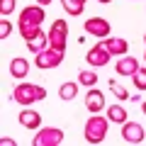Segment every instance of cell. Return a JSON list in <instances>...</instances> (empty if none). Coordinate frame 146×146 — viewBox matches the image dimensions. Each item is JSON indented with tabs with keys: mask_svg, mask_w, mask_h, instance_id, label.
Returning a JSON list of instances; mask_svg holds the SVG:
<instances>
[{
	"mask_svg": "<svg viewBox=\"0 0 146 146\" xmlns=\"http://www.w3.org/2000/svg\"><path fill=\"white\" fill-rule=\"evenodd\" d=\"M46 44H49V34H44V32H39V34L36 36H32L29 42H27V46L32 49V51H44V49H46Z\"/></svg>",
	"mask_w": 146,
	"mask_h": 146,
	"instance_id": "5bb4252c",
	"label": "cell"
},
{
	"mask_svg": "<svg viewBox=\"0 0 146 146\" xmlns=\"http://www.w3.org/2000/svg\"><path fill=\"white\" fill-rule=\"evenodd\" d=\"M141 110H144V115H146V102H144V107H141Z\"/></svg>",
	"mask_w": 146,
	"mask_h": 146,
	"instance_id": "484cf974",
	"label": "cell"
},
{
	"mask_svg": "<svg viewBox=\"0 0 146 146\" xmlns=\"http://www.w3.org/2000/svg\"><path fill=\"white\" fill-rule=\"evenodd\" d=\"M136 68H139V63H136V58H131V56L122 58V61L117 63V73H119V76H134Z\"/></svg>",
	"mask_w": 146,
	"mask_h": 146,
	"instance_id": "7c38bea8",
	"label": "cell"
},
{
	"mask_svg": "<svg viewBox=\"0 0 146 146\" xmlns=\"http://www.w3.org/2000/svg\"><path fill=\"white\" fill-rule=\"evenodd\" d=\"M66 39H68V29H66V22L56 20L49 29V46L56 49V51H63L66 49Z\"/></svg>",
	"mask_w": 146,
	"mask_h": 146,
	"instance_id": "277c9868",
	"label": "cell"
},
{
	"mask_svg": "<svg viewBox=\"0 0 146 146\" xmlns=\"http://www.w3.org/2000/svg\"><path fill=\"white\" fill-rule=\"evenodd\" d=\"M107 115H110V119H112V122H119V124H124V122H127V112L119 107V105H112V107L107 110Z\"/></svg>",
	"mask_w": 146,
	"mask_h": 146,
	"instance_id": "e0dca14e",
	"label": "cell"
},
{
	"mask_svg": "<svg viewBox=\"0 0 146 146\" xmlns=\"http://www.w3.org/2000/svg\"><path fill=\"white\" fill-rule=\"evenodd\" d=\"M49 3H51V0H39V5H49Z\"/></svg>",
	"mask_w": 146,
	"mask_h": 146,
	"instance_id": "cb8c5ba5",
	"label": "cell"
},
{
	"mask_svg": "<svg viewBox=\"0 0 146 146\" xmlns=\"http://www.w3.org/2000/svg\"><path fill=\"white\" fill-rule=\"evenodd\" d=\"M15 10V0H0V12L3 15H10Z\"/></svg>",
	"mask_w": 146,
	"mask_h": 146,
	"instance_id": "7402d4cb",
	"label": "cell"
},
{
	"mask_svg": "<svg viewBox=\"0 0 146 146\" xmlns=\"http://www.w3.org/2000/svg\"><path fill=\"white\" fill-rule=\"evenodd\" d=\"M20 122L27 127V129H36V127H39V122H42V117L36 115V112H32V110H25V112L20 115Z\"/></svg>",
	"mask_w": 146,
	"mask_h": 146,
	"instance_id": "9a60e30c",
	"label": "cell"
},
{
	"mask_svg": "<svg viewBox=\"0 0 146 146\" xmlns=\"http://www.w3.org/2000/svg\"><path fill=\"white\" fill-rule=\"evenodd\" d=\"M122 136H124V141H129V144H139V141H144V129H141V124H136V122H127V124L122 127Z\"/></svg>",
	"mask_w": 146,
	"mask_h": 146,
	"instance_id": "ba28073f",
	"label": "cell"
},
{
	"mask_svg": "<svg viewBox=\"0 0 146 146\" xmlns=\"http://www.w3.org/2000/svg\"><path fill=\"white\" fill-rule=\"evenodd\" d=\"M10 73H12V78H25L27 73H29V66H27L25 58H12V63H10Z\"/></svg>",
	"mask_w": 146,
	"mask_h": 146,
	"instance_id": "4fadbf2b",
	"label": "cell"
},
{
	"mask_svg": "<svg viewBox=\"0 0 146 146\" xmlns=\"http://www.w3.org/2000/svg\"><path fill=\"white\" fill-rule=\"evenodd\" d=\"M100 46H105L110 54H127V39H102Z\"/></svg>",
	"mask_w": 146,
	"mask_h": 146,
	"instance_id": "8fae6325",
	"label": "cell"
},
{
	"mask_svg": "<svg viewBox=\"0 0 146 146\" xmlns=\"http://www.w3.org/2000/svg\"><path fill=\"white\" fill-rule=\"evenodd\" d=\"M63 141L61 129H42L34 136V146H58Z\"/></svg>",
	"mask_w": 146,
	"mask_h": 146,
	"instance_id": "8992f818",
	"label": "cell"
},
{
	"mask_svg": "<svg viewBox=\"0 0 146 146\" xmlns=\"http://www.w3.org/2000/svg\"><path fill=\"white\" fill-rule=\"evenodd\" d=\"M98 3H112V0H98Z\"/></svg>",
	"mask_w": 146,
	"mask_h": 146,
	"instance_id": "d4e9b609",
	"label": "cell"
},
{
	"mask_svg": "<svg viewBox=\"0 0 146 146\" xmlns=\"http://www.w3.org/2000/svg\"><path fill=\"white\" fill-rule=\"evenodd\" d=\"M76 90H78V85H76V83H66V85H61L58 95H61L63 100H73V98H76Z\"/></svg>",
	"mask_w": 146,
	"mask_h": 146,
	"instance_id": "ac0fdd59",
	"label": "cell"
},
{
	"mask_svg": "<svg viewBox=\"0 0 146 146\" xmlns=\"http://www.w3.org/2000/svg\"><path fill=\"white\" fill-rule=\"evenodd\" d=\"M7 34H10V22H7V20H3V22H0V36L5 39Z\"/></svg>",
	"mask_w": 146,
	"mask_h": 146,
	"instance_id": "603a6c76",
	"label": "cell"
},
{
	"mask_svg": "<svg viewBox=\"0 0 146 146\" xmlns=\"http://www.w3.org/2000/svg\"><path fill=\"white\" fill-rule=\"evenodd\" d=\"M134 85L139 90H146V68H136L134 73Z\"/></svg>",
	"mask_w": 146,
	"mask_h": 146,
	"instance_id": "d6986e66",
	"label": "cell"
},
{
	"mask_svg": "<svg viewBox=\"0 0 146 146\" xmlns=\"http://www.w3.org/2000/svg\"><path fill=\"white\" fill-rule=\"evenodd\" d=\"M107 136V119L105 117H90L85 124V139L90 144H100Z\"/></svg>",
	"mask_w": 146,
	"mask_h": 146,
	"instance_id": "3957f363",
	"label": "cell"
},
{
	"mask_svg": "<svg viewBox=\"0 0 146 146\" xmlns=\"http://www.w3.org/2000/svg\"><path fill=\"white\" fill-rule=\"evenodd\" d=\"M107 58H110V51L105 46H100V44L88 51V63L90 66H107Z\"/></svg>",
	"mask_w": 146,
	"mask_h": 146,
	"instance_id": "9c48e42d",
	"label": "cell"
},
{
	"mask_svg": "<svg viewBox=\"0 0 146 146\" xmlns=\"http://www.w3.org/2000/svg\"><path fill=\"white\" fill-rule=\"evenodd\" d=\"M61 61H63V51H56L51 46L36 54V66L39 68H56Z\"/></svg>",
	"mask_w": 146,
	"mask_h": 146,
	"instance_id": "5b68a950",
	"label": "cell"
},
{
	"mask_svg": "<svg viewBox=\"0 0 146 146\" xmlns=\"http://www.w3.org/2000/svg\"><path fill=\"white\" fill-rule=\"evenodd\" d=\"M78 78H80V83H83V85H95V83H98V76L90 73V71H83Z\"/></svg>",
	"mask_w": 146,
	"mask_h": 146,
	"instance_id": "ffe728a7",
	"label": "cell"
},
{
	"mask_svg": "<svg viewBox=\"0 0 146 146\" xmlns=\"http://www.w3.org/2000/svg\"><path fill=\"white\" fill-rule=\"evenodd\" d=\"M110 90H112V93H115V95H117V98H119V100H127V98H129V95H127V90L122 88V85H117L115 80L110 83Z\"/></svg>",
	"mask_w": 146,
	"mask_h": 146,
	"instance_id": "44dd1931",
	"label": "cell"
},
{
	"mask_svg": "<svg viewBox=\"0 0 146 146\" xmlns=\"http://www.w3.org/2000/svg\"><path fill=\"white\" fill-rule=\"evenodd\" d=\"M85 107L90 110V112H100V110L105 107V98L100 90H90L88 98H85Z\"/></svg>",
	"mask_w": 146,
	"mask_h": 146,
	"instance_id": "30bf717a",
	"label": "cell"
},
{
	"mask_svg": "<svg viewBox=\"0 0 146 146\" xmlns=\"http://www.w3.org/2000/svg\"><path fill=\"white\" fill-rule=\"evenodd\" d=\"M61 3H63V10L68 15H80L83 12V5H85V0H61Z\"/></svg>",
	"mask_w": 146,
	"mask_h": 146,
	"instance_id": "2e32d148",
	"label": "cell"
},
{
	"mask_svg": "<svg viewBox=\"0 0 146 146\" xmlns=\"http://www.w3.org/2000/svg\"><path fill=\"white\" fill-rule=\"evenodd\" d=\"M85 29H88V34H95L100 39H105L110 34V22L102 20V17H93V20L85 22Z\"/></svg>",
	"mask_w": 146,
	"mask_h": 146,
	"instance_id": "52a82bcc",
	"label": "cell"
},
{
	"mask_svg": "<svg viewBox=\"0 0 146 146\" xmlns=\"http://www.w3.org/2000/svg\"><path fill=\"white\" fill-rule=\"evenodd\" d=\"M144 39H146V36H144Z\"/></svg>",
	"mask_w": 146,
	"mask_h": 146,
	"instance_id": "4316f807",
	"label": "cell"
},
{
	"mask_svg": "<svg viewBox=\"0 0 146 146\" xmlns=\"http://www.w3.org/2000/svg\"><path fill=\"white\" fill-rule=\"evenodd\" d=\"M46 20V15H44V10L42 7H27V10H22V15H20V32H22V36H25V42H29L32 36H36L39 34V25Z\"/></svg>",
	"mask_w": 146,
	"mask_h": 146,
	"instance_id": "6da1fadb",
	"label": "cell"
},
{
	"mask_svg": "<svg viewBox=\"0 0 146 146\" xmlns=\"http://www.w3.org/2000/svg\"><path fill=\"white\" fill-rule=\"evenodd\" d=\"M15 100L17 102H22V105H29V102H36V100H44L46 98V90L44 88H39V85H27V83H22V85H17L15 88Z\"/></svg>",
	"mask_w": 146,
	"mask_h": 146,
	"instance_id": "7a4b0ae2",
	"label": "cell"
}]
</instances>
